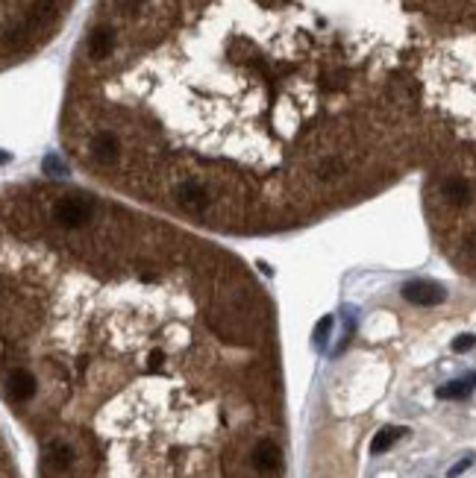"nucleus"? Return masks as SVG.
I'll list each match as a JSON object with an SVG mask.
<instances>
[{
    "instance_id": "2",
    "label": "nucleus",
    "mask_w": 476,
    "mask_h": 478,
    "mask_svg": "<svg viewBox=\"0 0 476 478\" xmlns=\"http://www.w3.org/2000/svg\"><path fill=\"white\" fill-rule=\"evenodd\" d=\"M91 200H83V197H65L53 206V220L65 229H77V226H86L91 218Z\"/></svg>"
},
{
    "instance_id": "13",
    "label": "nucleus",
    "mask_w": 476,
    "mask_h": 478,
    "mask_svg": "<svg viewBox=\"0 0 476 478\" xmlns=\"http://www.w3.org/2000/svg\"><path fill=\"white\" fill-rule=\"evenodd\" d=\"M333 326H335V317H333V314L321 317V323L315 326V343H326V338H330V332H333Z\"/></svg>"
},
{
    "instance_id": "16",
    "label": "nucleus",
    "mask_w": 476,
    "mask_h": 478,
    "mask_svg": "<svg viewBox=\"0 0 476 478\" xmlns=\"http://www.w3.org/2000/svg\"><path fill=\"white\" fill-rule=\"evenodd\" d=\"M162 364H165V352H162V350H153L150 355H147V367H162Z\"/></svg>"
},
{
    "instance_id": "18",
    "label": "nucleus",
    "mask_w": 476,
    "mask_h": 478,
    "mask_svg": "<svg viewBox=\"0 0 476 478\" xmlns=\"http://www.w3.org/2000/svg\"><path fill=\"white\" fill-rule=\"evenodd\" d=\"M259 270H262V273H265V276H274V270H271V267L265 265V261H259Z\"/></svg>"
},
{
    "instance_id": "11",
    "label": "nucleus",
    "mask_w": 476,
    "mask_h": 478,
    "mask_svg": "<svg viewBox=\"0 0 476 478\" xmlns=\"http://www.w3.org/2000/svg\"><path fill=\"white\" fill-rule=\"evenodd\" d=\"M468 397H470L468 382H447L438 387V399H468Z\"/></svg>"
},
{
    "instance_id": "9",
    "label": "nucleus",
    "mask_w": 476,
    "mask_h": 478,
    "mask_svg": "<svg viewBox=\"0 0 476 478\" xmlns=\"http://www.w3.org/2000/svg\"><path fill=\"white\" fill-rule=\"evenodd\" d=\"M444 197H447V203H453V206H465L470 200V185L465 182V179H447L444 182Z\"/></svg>"
},
{
    "instance_id": "4",
    "label": "nucleus",
    "mask_w": 476,
    "mask_h": 478,
    "mask_svg": "<svg viewBox=\"0 0 476 478\" xmlns=\"http://www.w3.org/2000/svg\"><path fill=\"white\" fill-rule=\"evenodd\" d=\"M89 150H91L94 161L115 164V161H118V156H121V144H118V138H115L112 133H97L91 138V144H89Z\"/></svg>"
},
{
    "instance_id": "1",
    "label": "nucleus",
    "mask_w": 476,
    "mask_h": 478,
    "mask_svg": "<svg viewBox=\"0 0 476 478\" xmlns=\"http://www.w3.org/2000/svg\"><path fill=\"white\" fill-rule=\"evenodd\" d=\"M400 293H403L406 303L423 305V308L441 305V303L447 300V288L438 285V282H432V279H409V282L400 288Z\"/></svg>"
},
{
    "instance_id": "5",
    "label": "nucleus",
    "mask_w": 476,
    "mask_h": 478,
    "mask_svg": "<svg viewBox=\"0 0 476 478\" xmlns=\"http://www.w3.org/2000/svg\"><path fill=\"white\" fill-rule=\"evenodd\" d=\"M176 200L183 203L186 208L197 211V208H203L209 203V194L197 179H186V182H179V188H176Z\"/></svg>"
},
{
    "instance_id": "19",
    "label": "nucleus",
    "mask_w": 476,
    "mask_h": 478,
    "mask_svg": "<svg viewBox=\"0 0 476 478\" xmlns=\"http://www.w3.org/2000/svg\"><path fill=\"white\" fill-rule=\"evenodd\" d=\"M465 382H468V385H470V387H476V373H470V376H468V378H465Z\"/></svg>"
},
{
    "instance_id": "17",
    "label": "nucleus",
    "mask_w": 476,
    "mask_h": 478,
    "mask_svg": "<svg viewBox=\"0 0 476 478\" xmlns=\"http://www.w3.org/2000/svg\"><path fill=\"white\" fill-rule=\"evenodd\" d=\"M468 467H470V458H465V460H458V464H456V467H453V470H450L447 475H450V478H458V475H462V472H465Z\"/></svg>"
},
{
    "instance_id": "15",
    "label": "nucleus",
    "mask_w": 476,
    "mask_h": 478,
    "mask_svg": "<svg viewBox=\"0 0 476 478\" xmlns=\"http://www.w3.org/2000/svg\"><path fill=\"white\" fill-rule=\"evenodd\" d=\"M476 346V335H458L453 338V352H470Z\"/></svg>"
},
{
    "instance_id": "12",
    "label": "nucleus",
    "mask_w": 476,
    "mask_h": 478,
    "mask_svg": "<svg viewBox=\"0 0 476 478\" xmlns=\"http://www.w3.org/2000/svg\"><path fill=\"white\" fill-rule=\"evenodd\" d=\"M56 18V6H53V0H41V4L32 9V15H30V24H47V21H53Z\"/></svg>"
},
{
    "instance_id": "6",
    "label": "nucleus",
    "mask_w": 476,
    "mask_h": 478,
    "mask_svg": "<svg viewBox=\"0 0 476 478\" xmlns=\"http://www.w3.org/2000/svg\"><path fill=\"white\" fill-rule=\"evenodd\" d=\"M253 467H256L259 472H274L276 467H280V446H276L274 440L256 443V449H253Z\"/></svg>"
},
{
    "instance_id": "14",
    "label": "nucleus",
    "mask_w": 476,
    "mask_h": 478,
    "mask_svg": "<svg viewBox=\"0 0 476 478\" xmlns=\"http://www.w3.org/2000/svg\"><path fill=\"white\" fill-rule=\"evenodd\" d=\"M44 173H51V176H65V173H68V164L59 161V156H47V159H44Z\"/></svg>"
},
{
    "instance_id": "7",
    "label": "nucleus",
    "mask_w": 476,
    "mask_h": 478,
    "mask_svg": "<svg viewBox=\"0 0 476 478\" xmlns=\"http://www.w3.org/2000/svg\"><path fill=\"white\" fill-rule=\"evenodd\" d=\"M112 47H115V32H112L109 27H97L91 36H89V56H91L94 62L109 59Z\"/></svg>"
},
{
    "instance_id": "3",
    "label": "nucleus",
    "mask_w": 476,
    "mask_h": 478,
    "mask_svg": "<svg viewBox=\"0 0 476 478\" xmlns=\"http://www.w3.org/2000/svg\"><path fill=\"white\" fill-rule=\"evenodd\" d=\"M36 376H32L30 370H15V373H9V378H6V393H9V399L12 402H27V399H32L36 397Z\"/></svg>"
},
{
    "instance_id": "8",
    "label": "nucleus",
    "mask_w": 476,
    "mask_h": 478,
    "mask_svg": "<svg viewBox=\"0 0 476 478\" xmlns=\"http://www.w3.org/2000/svg\"><path fill=\"white\" fill-rule=\"evenodd\" d=\"M403 434H406V428H400V425H385V428H380V432H376V437L371 440V452H373V455L388 452Z\"/></svg>"
},
{
    "instance_id": "10",
    "label": "nucleus",
    "mask_w": 476,
    "mask_h": 478,
    "mask_svg": "<svg viewBox=\"0 0 476 478\" xmlns=\"http://www.w3.org/2000/svg\"><path fill=\"white\" fill-rule=\"evenodd\" d=\"M71 460H74L71 446H65V443H51V446H47V464H51V467H56V470H68Z\"/></svg>"
}]
</instances>
